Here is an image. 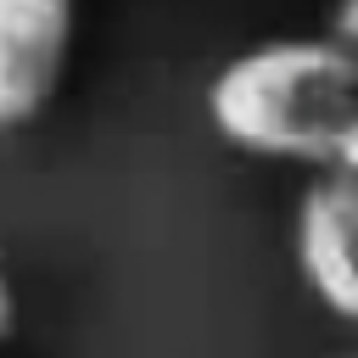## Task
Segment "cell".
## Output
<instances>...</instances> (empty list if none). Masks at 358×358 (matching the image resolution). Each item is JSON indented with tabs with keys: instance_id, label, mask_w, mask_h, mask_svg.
<instances>
[{
	"instance_id": "obj_4",
	"label": "cell",
	"mask_w": 358,
	"mask_h": 358,
	"mask_svg": "<svg viewBox=\"0 0 358 358\" xmlns=\"http://www.w3.org/2000/svg\"><path fill=\"white\" fill-rule=\"evenodd\" d=\"M330 34H336L347 50H358V0H336V6H330Z\"/></svg>"
},
{
	"instance_id": "obj_1",
	"label": "cell",
	"mask_w": 358,
	"mask_h": 358,
	"mask_svg": "<svg viewBox=\"0 0 358 358\" xmlns=\"http://www.w3.org/2000/svg\"><path fill=\"white\" fill-rule=\"evenodd\" d=\"M207 123L246 157L330 168L358 123V50L336 34L246 45L207 78Z\"/></svg>"
},
{
	"instance_id": "obj_3",
	"label": "cell",
	"mask_w": 358,
	"mask_h": 358,
	"mask_svg": "<svg viewBox=\"0 0 358 358\" xmlns=\"http://www.w3.org/2000/svg\"><path fill=\"white\" fill-rule=\"evenodd\" d=\"M296 268L302 285L347 324H358V179L324 168L296 201Z\"/></svg>"
},
{
	"instance_id": "obj_5",
	"label": "cell",
	"mask_w": 358,
	"mask_h": 358,
	"mask_svg": "<svg viewBox=\"0 0 358 358\" xmlns=\"http://www.w3.org/2000/svg\"><path fill=\"white\" fill-rule=\"evenodd\" d=\"M330 168H336V173H347V179H358V123H352V129L341 134V145H336Z\"/></svg>"
},
{
	"instance_id": "obj_2",
	"label": "cell",
	"mask_w": 358,
	"mask_h": 358,
	"mask_svg": "<svg viewBox=\"0 0 358 358\" xmlns=\"http://www.w3.org/2000/svg\"><path fill=\"white\" fill-rule=\"evenodd\" d=\"M78 0H0V129H28L62 90Z\"/></svg>"
},
{
	"instance_id": "obj_6",
	"label": "cell",
	"mask_w": 358,
	"mask_h": 358,
	"mask_svg": "<svg viewBox=\"0 0 358 358\" xmlns=\"http://www.w3.org/2000/svg\"><path fill=\"white\" fill-rule=\"evenodd\" d=\"M11 319H17V296H11V280H6V268H0V341L11 336Z\"/></svg>"
}]
</instances>
